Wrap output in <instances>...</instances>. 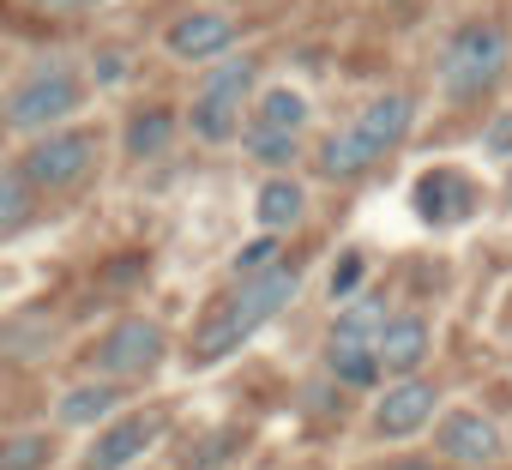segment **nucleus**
I'll use <instances>...</instances> for the list:
<instances>
[{
    "label": "nucleus",
    "mask_w": 512,
    "mask_h": 470,
    "mask_svg": "<svg viewBox=\"0 0 512 470\" xmlns=\"http://www.w3.org/2000/svg\"><path fill=\"white\" fill-rule=\"evenodd\" d=\"M229 43H235V19L229 13H187V19L169 25V55H181V61H211Z\"/></svg>",
    "instance_id": "obj_11"
},
{
    "label": "nucleus",
    "mask_w": 512,
    "mask_h": 470,
    "mask_svg": "<svg viewBox=\"0 0 512 470\" xmlns=\"http://www.w3.org/2000/svg\"><path fill=\"white\" fill-rule=\"evenodd\" d=\"M500 73H506V31L494 19H470L440 55V85L458 103H476L482 91H494Z\"/></svg>",
    "instance_id": "obj_2"
},
{
    "label": "nucleus",
    "mask_w": 512,
    "mask_h": 470,
    "mask_svg": "<svg viewBox=\"0 0 512 470\" xmlns=\"http://www.w3.org/2000/svg\"><path fill=\"white\" fill-rule=\"evenodd\" d=\"M434 404H440V392H434V380H398V386H386V398L374 404V434L380 440H410V434H422L428 422H434Z\"/></svg>",
    "instance_id": "obj_8"
},
{
    "label": "nucleus",
    "mask_w": 512,
    "mask_h": 470,
    "mask_svg": "<svg viewBox=\"0 0 512 470\" xmlns=\"http://www.w3.org/2000/svg\"><path fill=\"white\" fill-rule=\"evenodd\" d=\"M374 163H380V157H374L350 127H344V133H332V139L320 145V175H326V181H356V175H368Z\"/></svg>",
    "instance_id": "obj_16"
},
{
    "label": "nucleus",
    "mask_w": 512,
    "mask_h": 470,
    "mask_svg": "<svg viewBox=\"0 0 512 470\" xmlns=\"http://www.w3.org/2000/svg\"><path fill=\"white\" fill-rule=\"evenodd\" d=\"M356 284H362V254H344V260H338V272H332V302H350V296H356Z\"/></svg>",
    "instance_id": "obj_25"
},
{
    "label": "nucleus",
    "mask_w": 512,
    "mask_h": 470,
    "mask_svg": "<svg viewBox=\"0 0 512 470\" xmlns=\"http://www.w3.org/2000/svg\"><path fill=\"white\" fill-rule=\"evenodd\" d=\"M157 434H163V416H121L115 428H103V440L91 446V470H127L139 452H151L157 446Z\"/></svg>",
    "instance_id": "obj_10"
},
{
    "label": "nucleus",
    "mask_w": 512,
    "mask_h": 470,
    "mask_svg": "<svg viewBox=\"0 0 512 470\" xmlns=\"http://www.w3.org/2000/svg\"><path fill=\"white\" fill-rule=\"evenodd\" d=\"M247 157L266 163V169H284V163H296V139L290 133H266V127H247Z\"/></svg>",
    "instance_id": "obj_23"
},
{
    "label": "nucleus",
    "mask_w": 512,
    "mask_h": 470,
    "mask_svg": "<svg viewBox=\"0 0 512 470\" xmlns=\"http://www.w3.org/2000/svg\"><path fill=\"white\" fill-rule=\"evenodd\" d=\"M326 368H332L338 386H356V392H368V386L380 380V362H374L368 344H332V350H326Z\"/></svg>",
    "instance_id": "obj_19"
},
{
    "label": "nucleus",
    "mask_w": 512,
    "mask_h": 470,
    "mask_svg": "<svg viewBox=\"0 0 512 470\" xmlns=\"http://www.w3.org/2000/svg\"><path fill=\"white\" fill-rule=\"evenodd\" d=\"M253 127H266V133H302L308 127V103L296 97V91H266L260 97V121H253Z\"/></svg>",
    "instance_id": "obj_20"
},
{
    "label": "nucleus",
    "mask_w": 512,
    "mask_h": 470,
    "mask_svg": "<svg viewBox=\"0 0 512 470\" xmlns=\"http://www.w3.org/2000/svg\"><path fill=\"white\" fill-rule=\"evenodd\" d=\"M49 464V434H13L0 440V470H43Z\"/></svg>",
    "instance_id": "obj_22"
},
{
    "label": "nucleus",
    "mask_w": 512,
    "mask_h": 470,
    "mask_svg": "<svg viewBox=\"0 0 512 470\" xmlns=\"http://www.w3.org/2000/svg\"><path fill=\"white\" fill-rule=\"evenodd\" d=\"M97 79H103V85L127 79V55H121V49H103V55H97Z\"/></svg>",
    "instance_id": "obj_27"
},
{
    "label": "nucleus",
    "mask_w": 512,
    "mask_h": 470,
    "mask_svg": "<svg viewBox=\"0 0 512 470\" xmlns=\"http://www.w3.org/2000/svg\"><path fill=\"white\" fill-rule=\"evenodd\" d=\"M253 85V61L241 55V61H223L211 79H205V91L193 97V133L205 139V145H223V139H235V127H241V91Z\"/></svg>",
    "instance_id": "obj_4"
},
{
    "label": "nucleus",
    "mask_w": 512,
    "mask_h": 470,
    "mask_svg": "<svg viewBox=\"0 0 512 470\" xmlns=\"http://www.w3.org/2000/svg\"><path fill=\"white\" fill-rule=\"evenodd\" d=\"M31 223V181L19 169H0V235Z\"/></svg>",
    "instance_id": "obj_21"
},
{
    "label": "nucleus",
    "mask_w": 512,
    "mask_h": 470,
    "mask_svg": "<svg viewBox=\"0 0 512 470\" xmlns=\"http://www.w3.org/2000/svg\"><path fill=\"white\" fill-rule=\"evenodd\" d=\"M428 344H434V332H428L422 314H392V320L380 326V338H374V362H380V374L410 380V374L428 362Z\"/></svg>",
    "instance_id": "obj_9"
},
{
    "label": "nucleus",
    "mask_w": 512,
    "mask_h": 470,
    "mask_svg": "<svg viewBox=\"0 0 512 470\" xmlns=\"http://www.w3.org/2000/svg\"><path fill=\"white\" fill-rule=\"evenodd\" d=\"M278 266V235H260V242H247L241 254H235V278H260V272H272Z\"/></svg>",
    "instance_id": "obj_24"
},
{
    "label": "nucleus",
    "mask_w": 512,
    "mask_h": 470,
    "mask_svg": "<svg viewBox=\"0 0 512 470\" xmlns=\"http://www.w3.org/2000/svg\"><path fill=\"white\" fill-rule=\"evenodd\" d=\"M470 205H476V193H470V181L452 175V169H434V175L416 181V211H422L428 223H458V217H470Z\"/></svg>",
    "instance_id": "obj_13"
},
{
    "label": "nucleus",
    "mask_w": 512,
    "mask_h": 470,
    "mask_svg": "<svg viewBox=\"0 0 512 470\" xmlns=\"http://www.w3.org/2000/svg\"><path fill=\"white\" fill-rule=\"evenodd\" d=\"M296 290H302V278H296L290 266H272V272H260V278H241V290L199 326L193 362H223L229 350H241L266 320H278V314L296 302Z\"/></svg>",
    "instance_id": "obj_1"
},
{
    "label": "nucleus",
    "mask_w": 512,
    "mask_h": 470,
    "mask_svg": "<svg viewBox=\"0 0 512 470\" xmlns=\"http://www.w3.org/2000/svg\"><path fill=\"white\" fill-rule=\"evenodd\" d=\"M115 404H121V386H115V380L73 386V392H61V404H55V422H61V428H91V422H103Z\"/></svg>",
    "instance_id": "obj_14"
},
{
    "label": "nucleus",
    "mask_w": 512,
    "mask_h": 470,
    "mask_svg": "<svg viewBox=\"0 0 512 470\" xmlns=\"http://www.w3.org/2000/svg\"><path fill=\"white\" fill-rule=\"evenodd\" d=\"M79 103H85L79 73H73L67 61H43V67H31V73L13 85V97H7V127H13V133H43V127L67 121Z\"/></svg>",
    "instance_id": "obj_3"
},
{
    "label": "nucleus",
    "mask_w": 512,
    "mask_h": 470,
    "mask_svg": "<svg viewBox=\"0 0 512 470\" xmlns=\"http://www.w3.org/2000/svg\"><path fill=\"white\" fill-rule=\"evenodd\" d=\"M91 157H97V139L91 133H49L25 151V181L31 187H73L91 175Z\"/></svg>",
    "instance_id": "obj_5"
},
{
    "label": "nucleus",
    "mask_w": 512,
    "mask_h": 470,
    "mask_svg": "<svg viewBox=\"0 0 512 470\" xmlns=\"http://www.w3.org/2000/svg\"><path fill=\"white\" fill-rule=\"evenodd\" d=\"M482 145H488V157H506V151H512V109L494 115V127L482 133Z\"/></svg>",
    "instance_id": "obj_26"
},
{
    "label": "nucleus",
    "mask_w": 512,
    "mask_h": 470,
    "mask_svg": "<svg viewBox=\"0 0 512 470\" xmlns=\"http://www.w3.org/2000/svg\"><path fill=\"white\" fill-rule=\"evenodd\" d=\"M392 314H386V302L380 296H362V302H350L344 314H338V326H332V344H368L374 350V338H380V326H386Z\"/></svg>",
    "instance_id": "obj_18"
},
{
    "label": "nucleus",
    "mask_w": 512,
    "mask_h": 470,
    "mask_svg": "<svg viewBox=\"0 0 512 470\" xmlns=\"http://www.w3.org/2000/svg\"><path fill=\"white\" fill-rule=\"evenodd\" d=\"M37 7H79V0H37Z\"/></svg>",
    "instance_id": "obj_28"
},
{
    "label": "nucleus",
    "mask_w": 512,
    "mask_h": 470,
    "mask_svg": "<svg viewBox=\"0 0 512 470\" xmlns=\"http://www.w3.org/2000/svg\"><path fill=\"white\" fill-rule=\"evenodd\" d=\"M506 205H512V175H506Z\"/></svg>",
    "instance_id": "obj_29"
},
{
    "label": "nucleus",
    "mask_w": 512,
    "mask_h": 470,
    "mask_svg": "<svg viewBox=\"0 0 512 470\" xmlns=\"http://www.w3.org/2000/svg\"><path fill=\"white\" fill-rule=\"evenodd\" d=\"M500 428L482 416V410H446L440 422H434V452L440 458H452V464H470V470H482V464H494L500 458Z\"/></svg>",
    "instance_id": "obj_7"
},
{
    "label": "nucleus",
    "mask_w": 512,
    "mask_h": 470,
    "mask_svg": "<svg viewBox=\"0 0 512 470\" xmlns=\"http://www.w3.org/2000/svg\"><path fill=\"white\" fill-rule=\"evenodd\" d=\"M169 139H175V115L169 109H139L133 121H127V157H163L169 151Z\"/></svg>",
    "instance_id": "obj_17"
},
{
    "label": "nucleus",
    "mask_w": 512,
    "mask_h": 470,
    "mask_svg": "<svg viewBox=\"0 0 512 470\" xmlns=\"http://www.w3.org/2000/svg\"><path fill=\"white\" fill-rule=\"evenodd\" d=\"M253 211H260V229L266 235H278V229H296L302 223V211H308V193L296 187V181H266L260 187V205H253Z\"/></svg>",
    "instance_id": "obj_15"
},
{
    "label": "nucleus",
    "mask_w": 512,
    "mask_h": 470,
    "mask_svg": "<svg viewBox=\"0 0 512 470\" xmlns=\"http://www.w3.org/2000/svg\"><path fill=\"white\" fill-rule=\"evenodd\" d=\"M163 350H169V338H163L157 320H121V326L97 344V368L115 374V380H133V374H151V368L163 362Z\"/></svg>",
    "instance_id": "obj_6"
},
{
    "label": "nucleus",
    "mask_w": 512,
    "mask_h": 470,
    "mask_svg": "<svg viewBox=\"0 0 512 470\" xmlns=\"http://www.w3.org/2000/svg\"><path fill=\"white\" fill-rule=\"evenodd\" d=\"M410 115H416V109H410V97H374V103L356 115V127H350V133H356L374 157H386V151L410 133Z\"/></svg>",
    "instance_id": "obj_12"
}]
</instances>
